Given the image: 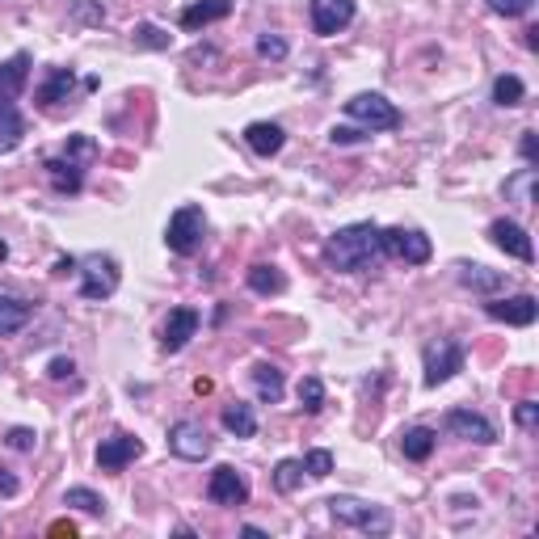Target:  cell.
<instances>
[{
	"mask_svg": "<svg viewBox=\"0 0 539 539\" xmlns=\"http://www.w3.org/2000/svg\"><path fill=\"white\" fill-rule=\"evenodd\" d=\"M384 249H379V228L375 224H350V228H337L329 241H325V266L337 274H363L371 270Z\"/></svg>",
	"mask_w": 539,
	"mask_h": 539,
	"instance_id": "cell-1",
	"label": "cell"
},
{
	"mask_svg": "<svg viewBox=\"0 0 539 539\" xmlns=\"http://www.w3.org/2000/svg\"><path fill=\"white\" fill-rule=\"evenodd\" d=\"M203 241H207V215H203V207H177L173 219H169V228H165L169 253L194 257L198 249H203Z\"/></svg>",
	"mask_w": 539,
	"mask_h": 539,
	"instance_id": "cell-2",
	"label": "cell"
},
{
	"mask_svg": "<svg viewBox=\"0 0 539 539\" xmlns=\"http://www.w3.org/2000/svg\"><path fill=\"white\" fill-rule=\"evenodd\" d=\"M325 506H329V514L337 518V523L358 527L367 535H388L392 531V514L384 506H375V502H358V497H329Z\"/></svg>",
	"mask_w": 539,
	"mask_h": 539,
	"instance_id": "cell-3",
	"label": "cell"
},
{
	"mask_svg": "<svg viewBox=\"0 0 539 539\" xmlns=\"http://www.w3.org/2000/svg\"><path fill=\"white\" fill-rule=\"evenodd\" d=\"M379 249H384V257H396V262L409 266H426L434 257L430 236L417 228H379Z\"/></svg>",
	"mask_w": 539,
	"mask_h": 539,
	"instance_id": "cell-4",
	"label": "cell"
},
{
	"mask_svg": "<svg viewBox=\"0 0 539 539\" xmlns=\"http://www.w3.org/2000/svg\"><path fill=\"white\" fill-rule=\"evenodd\" d=\"M346 114L367 131H396L401 127V110H396L384 93H354L346 102Z\"/></svg>",
	"mask_w": 539,
	"mask_h": 539,
	"instance_id": "cell-5",
	"label": "cell"
},
{
	"mask_svg": "<svg viewBox=\"0 0 539 539\" xmlns=\"http://www.w3.org/2000/svg\"><path fill=\"white\" fill-rule=\"evenodd\" d=\"M76 270H81V295L85 299H110L118 291V262L110 253L76 257Z\"/></svg>",
	"mask_w": 539,
	"mask_h": 539,
	"instance_id": "cell-6",
	"label": "cell"
},
{
	"mask_svg": "<svg viewBox=\"0 0 539 539\" xmlns=\"http://www.w3.org/2000/svg\"><path fill=\"white\" fill-rule=\"evenodd\" d=\"M422 358H426V388L447 384V379H455L459 371H464V346L451 342V337H438V342H430Z\"/></svg>",
	"mask_w": 539,
	"mask_h": 539,
	"instance_id": "cell-7",
	"label": "cell"
},
{
	"mask_svg": "<svg viewBox=\"0 0 539 539\" xmlns=\"http://www.w3.org/2000/svg\"><path fill=\"white\" fill-rule=\"evenodd\" d=\"M169 451L177 459H186V464H198V459L211 455V434L203 422H190V417H182V422L169 426Z\"/></svg>",
	"mask_w": 539,
	"mask_h": 539,
	"instance_id": "cell-8",
	"label": "cell"
},
{
	"mask_svg": "<svg viewBox=\"0 0 539 539\" xmlns=\"http://www.w3.org/2000/svg\"><path fill=\"white\" fill-rule=\"evenodd\" d=\"M207 497L215 506H245L249 502V481H245V472L241 468H232V464H219L211 472V481H207Z\"/></svg>",
	"mask_w": 539,
	"mask_h": 539,
	"instance_id": "cell-9",
	"label": "cell"
},
{
	"mask_svg": "<svg viewBox=\"0 0 539 539\" xmlns=\"http://www.w3.org/2000/svg\"><path fill=\"white\" fill-rule=\"evenodd\" d=\"M443 426H447V434L464 438V443H476V447H489V443H497V430H493V422H489V417H481V413H472V409H447Z\"/></svg>",
	"mask_w": 539,
	"mask_h": 539,
	"instance_id": "cell-10",
	"label": "cell"
},
{
	"mask_svg": "<svg viewBox=\"0 0 539 539\" xmlns=\"http://www.w3.org/2000/svg\"><path fill=\"white\" fill-rule=\"evenodd\" d=\"M308 17H312L316 34L333 38L354 22V0H308Z\"/></svg>",
	"mask_w": 539,
	"mask_h": 539,
	"instance_id": "cell-11",
	"label": "cell"
},
{
	"mask_svg": "<svg viewBox=\"0 0 539 539\" xmlns=\"http://www.w3.org/2000/svg\"><path fill=\"white\" fill-rule=\"evenodd\" d=\"M485 312L493 316V321H502V325L527 329V325H535V316H539V299H535V295H506V299H489Z\"/></svg>",
	"mask_w": 539,
	"mask_h": 539,
	"instance_id": "cell-12",
	"label": "cell"
},
{
	"mask_svg": "<svg viewBox=\"0 0 539 539\" xmlns=\"http://www.w3.org/2000/svg\"><path fill=\"white\" fill-rule=\"evenodd\" d=\"M144 455V443H139L135 434H110L102 438V447H97V468L102 472H123L127 464Z\"/></svg>",
	"mask_w": 539,
	"mask_h": 539,
	"instance_id": "cell-13",
	"label": "cell"
},
{
	"mask_svg": "<svg viewBox=\"0 0 539 539\" xmlns=\"http://www.w3.org/2000/svg\"><path fill=\"white\" fill-rule=\"evenodd\" d=\"M489 236H493V245L502 253L518 257V262H535V245H531V236H527L523 224H514V219H493Z\"/></svg>",
	"mask_w": 539,
	"mask_h": 539,
	"instance_id": "cell-14",
	"label": "cell"
},
{
	"mask_svg": "<svg viewBox=\"0 0 539 539\" xmlns=\"http://www.w3.org/2000/svg\"><path fill=\"white\" fill-rule=\"evenodd\" d=\"M43 169H47V182H51L55 194H81V186H85V165L68 161V156H47Z\"/></svg>",
	"mask_w": 539,
	"mask_h": 539,
	"instance_id": "cell-15",
	"label": "cell"
},
{
	"mask_svg": "<svg viewBox=\"0 0 539 539\" xmlns=\"http://www.w3.org/2000/svg\"><path fill=\"white\" fill-rule=\"evenodd\" d=\"M198 333V312L194 308H173L169 312V321H165V337H161V346L169 350V354H177V350H186L190 346V337Z\"/></svg>",
	"mask_w": 539,
	"mask_h": 539,
	"instance_id": "cell-16",
	"label": "cell"
},
{
	"mask_svg": "<svg viewBox=\"0 0 539 539\" xmlns=\"http://www.w3.org/2000/svg\"><path fill=\"white\" fill-rule=\"evenodd\" d=\"M26 139V118L13 106V97H0V156H9Z\"/></svg>",
	"mask_w": 539,
	"mask_h": 539,
	"instance_id": "cell-17",
	"label": "cell"
},
{
	"mask_svg": "<svg viewBox=\"0 0 539 539\" xmlns=\"http://www.w3.org/2000/svg\"><path fill=\"white\" fill-rule=\"evenodd\" d=\"M72 89H76V72L72 68H55L47 81L34 89V102L38 106H59V102H68L72 97Z\"/></svg>",
	"mask_w": 539,
	"mask_h": 539,
	"instance_id": "cell-18",
	"label": "cell"
},
{
	"mask_svg": "<svg viewBox=\"0 0 539 539\" xmlns=\"http://www.w3.org/2000/svg\"><path fill=\"white\" fill-rule=\"evenodd\" d=\"M245 144L257 152V156H278L287 144V131L278 123H249L245 127Z\"/></svg>",
	"mask_w": 539,
	"mask_h": 539,
	"instance_id": "cell-19",
	"label": "cell"
},
{
	"mask_svg": "<svg viewBox=\"0 0 539 539\" xmlns=\"http://www.w3.org/2000/svg\"><path fill=\"white\" fill-rule=\"evenodd\" d=\"M30 316H34V304H26L22 295L0 291V337H9V333H17V329H26V325H30Z\"/></svg>",
	"mask_w": 539,
	"mask_h": 539,
	"instance_id": "cell-20",
	"label": "cell"
},
{
	"mask_svg": "<svg viewBox=\"0 0 539 539\" xmlns=\"http://www.w3.org/2000/svg\"><path fill=\"white\" fill-rule=\"evenodd\" d=\"M459 283H464L468 291L476 295H497V291H506V274L502 270H489V266H459Z\"/></svg>",
	"mask_w": 539,
	"mask_h": 539,
	"instance_id": "cell-21",
	"label": "cell"
},
{
	"mask_svg": "<svg viewBox=\"0 0 539 539\" xmlns=\"http://www.w3.org/2000/svg\"><path fill=\"white\" fill-rule=\"evenodd\" d=\"M228 13H232V0H198V5L182 9V26L186 30H203L211 22H224Z\"/></svg>",
	"mask_w": 539,
	"mask_h": 539,
	"instance_id": "cell-22",
	"label": "cell"
},
{
	"mask_svg": "<svg viewBox=\"0 0 539 539\" xmlns=\"http://www.w3.org/2000/svg\"><path fill=\"white\" fill-rule=\"evenodd\" d=\"M26 81H30V55L17 51L13 59L0 64V97H17L26 89Z\"/></svg>",
	"mask_w": 539,
	"mask_h": 539,
	"instance_id": "cell-23",
	"label": "cell"
},
{
	"mask_svg": "<svg viewBox=\"0 0 539 539\" xmlns=\"http://www.w3.org/2000/svg\"><path fill=\"white\" fill-rule=\"evenodd\" d=\"M434 447H438V434H434L430 426H409V430L401 434V451H405V459H413V464L430 459Z\"/></svg>",
	"mask_w": 539,
	"mask_h": 539,
	"instance_id": "cell-24",
	"label": "cell"
},
{
	"mask_svg": "<svg viewBox=\"0 0 539 539\" xmlns=\"http://www.w3.org/2000/svg\"><path fill=\"white\" fill-rule=\"evenodd\" d=\"M253 388H257V396H262L266 405H278V401H283V392H287L283 371L270 367V363H257L253 367Z\"/></svg>",
	"mask_w": 539,
	"mask_h": 539,
	"instance_id": "cell-25",
	"label": "cell"
},
{
	"mask_svg": "<svg viewBox=\"0 0 539 539\" xmlns=\"http://www.w3.org/2000/svg\"><path fill=\"white\" fill-rule=\"evenodd\" d=\"M245 283H249V291H257V295H283L287 291V274L278 270V266H249V274H245Z\"/></svg>",
	"mask_w": 539,
	"mask_h": 539,
	"instance_id": "cell-26",
	"label": "cell"
},
{
	"mask_svg": "<svg viewBox=\"0 0 539 539\" xmlns=\"http://www.w3.org/2000/svg\"><path fill=\"white\" fill-rule=\"evenodd\" d=\"M224 430L236 434V438H253V434H257V413H253V405H245V401L224 405Z\"/></svg>",
	"mask_w": 539,
	"mask_h": 539,
	"instance_id": "cell-27",
	"label": "cell"
},
{
	"mask_svg": "<svg viewBox=\"0 0 539 539\" xmlns=\"http://www.w3.org/2000/svg\"><path fill=\"white\" fill-rule=\"evenodd\" d=\"M523 97H527V85L518 81L514 72H506V76H497V81H493V102L502 106V110H514V106H523Z\"/></svg>",
	"mask_w": 539,
	"mask_h": 539,
	"instance_id": "cell-28",
	"label": "cell"
},
{
	"mask_svg": "<svg viewBox=\"0 0 539 539\" xmlns=\"http://www.w3.org/2000/svg\"><path fill=\"white\" fill-rule=\"evenodd\" d=\"M299 485H304V459H278L274 464V489L295 493Z\"/></svg>",
	"mask_w": 539,
	"mask_h": 539,
	"instance_id": "cell-29",
	"label": "cell"
},
{
	"mask_svg": "<svg viewBox=\"0 0 539 539\" xmlns=\"http://www.w3.org/2000/svg\"><path fill=\"white\" fill-rule=\"evenodd\" d=\"M64 506H76L81 514H106V502H102V493H93L85 485H76L64 493Z\"/></svg>",
	"mask_w": 539,
	"mask_h": 539,
	"instance_id": "cell-30",
	"label": "cell"
},
{
	"mask_svg": "<svg viewBox=\"0 0 539 539\" xmlns=\"http://www.w3.org/2000/svg\"><path fill=\"white\" fill-rule=\"evenodd\" d=\"M299 405H304L308 413H321L325 409V384H321V379H316V375H304V379H299Z\"/></svg>",
	"mask_w": 539,
	"mask_h": 539,
	"instance_id": "cell-31",
	"label": "cell"
},
{
	"mask_svg": "<svg viewBox=\"0 0 539 539\" xmlns=\"http://www.w3.org/2000/svg\"><path fill=\"white\" fill-rule=\"evenodd\" d=\"M531 186H535V169H523L518 177H510V182H506V198H514L518 207H531V203H535Z\"/></svg>",
	"mask_w": 539,
	"mask_h": 539,
	"instance_id": "cell-32",
	"label": "cell"
},
{
	"mask_svg": "<svg viewBox=\"0 0 539 539\" xmlns=\"http://www.w3.org/2000/svg\"><path fill=\"white\" fill-rule=\"evenodd\" d=\"M64 156H68V161H76V165L97 161V139H93V135H72L68 148H64Z\"/></svg>",
	"mask_w": 539,
	"mask_h": 539,
	"instance_id": "cell-33",
	"label": "cell"
},
{
	"mask_svg": "<svg viewBox=\"0 0 539 539\" xmlns=\"http://www.w3.org/2000/svg\"><path fill=\"white\" fill-rule=\"evenodd\" d=\"M131 34H135V47H148V51H169V43H173V38H169L161 26H148V22L135 26Z\"/></svg>",
	"mask_w": 539,
	"mask_h": 539,
	"instance_id": "cell-34",
	"label": "cell"
},
{
	"mask_svg": "<svg viewBox=\"0 0 539 539\" xmlns=\"http://www.w3.org/2000/svg\"><path fill=\"white\" fill-rule=\"evenodd\" d=\"M304 472L312 476V481H325V476L333 472V455L321 447V451H308L304 455Z\"/></svg>",
	"mask_w": 539,
	"mask_h": 539,
	"instance_id": "cell-35",
	"label": "cell"
},
{
	"mask_svg": "<svg viewBox=\"0 0 539 539\" xmlns=\"http://www.w3.org/2000/svg\"><path fill=\"white\" fill-rule=\"evenodd\" d=\"M257 55L262 59H287V38H278V34H257Z\"/></svg>",
	"mask_w": 539,
	"mask_h": 539,
	"instance_id": "cell-36",
	"label": "cell"
},
{
	"mask_svg": "<svg viewBox=\"0 0 539 539\" xmlns=\"http://www.w3.org/2000/svg\"><path fill=\"white\" fill-rule=\"evenodd\" d=\"M489 9L497 17H523V13L535 9V0H489Z\"/></svg>",
	"mask_w": 539,
	"mask_h": 539,
	"instance_id": "cell-37",
	"label": "cell"
},
{
	"mask_svg": "<svg viewBox=\"0 0 539 539\" xmlns=\"http://www.w3.org/2000/svg\"><path fill=\"white\" fill-rule=\"evenodd\" d=\"M514 422L523 426V430H535L539 426V405L535 401H518L514 405Z\"/></svg>",
	"mask_w": 539,
	"mask_h": 539,
	"instance_id": "cell-38",
	"label": "cell"
},
{
	"mask_svg": "<svg viewBox=\"0 0 539 539\" xmlns=\"http://www.w3.org/2000/svg\"><path fill=\"white\" fill-rule=\"evenodd\" d=\"M329 139L333 144H363V139H371V131L367 127H333Z\"/></svg>",
	"mask_w": 539,
	"mask_h": 539,
	"instance_id": "cell-39",
	"label": "cell"
},
{
	"mask_svg": "<svg viewBox=\"0 0 539 539\" xmlns=\"http://www.w3.org/2000/svg\"><path fill=\"white\" fill-rule=\"evenodd\" d=\"M5 443H9L13 451H34L38 434H34V430H26V426H13V430H9V438H5Z\"/></svg>",
	"mask_w": 539,
	"mask_h": 539,
	"instance_id": "cell-40",
	"label": "cell"
},
{
	"mask_svg": "<svg viewBox=\"0 0 539 539\" xmlns=\"http://www.w3.org/2000/svg\"><path fill=\"white\" fill-rule=\"evenodd\" d=\"M72 371H76L72 358H51V367H47V375L55 379V384H64V379H72Z\"/></svg>",
	"mask_w": 539,
	"mask_h": 539,
	"instance_id": "cell-41",
	"label": "cell"
},
{
	"mask_svg": "<svg viewBox=\"0 0 539 539\" xmlns=\"http://www.w3.org/2000/svg\"><path fill=\"white\" fill-rule=\"evenodd\" d=\"M17 489H22V485H17V476L9 468H0V497H13Z\"/></svg>",
	"mask_w": 539,
	"mask_h": 539,
	"instance_id": "cell-42",
	"label": "cell"
},
{
	"mask_svg": "<svg viewBox=\"0 0 539 539\" xmlns=\"http://www.w3.org/2000/svg\"><path fill=\"white\" fill-rule=\"evenodd\" d=\"M518 148H523L527 165H535V131H523V144H518Z\"/></svg>",
	"mask_w": 539,
	"mask_h": 539,
	"instance_id": "cell-43",
	"label": "cell"
},
{
	"mask_svg": "<svg viewBox=\"0 0 539 539\" xmlns=\"http://www.w3.org/2000/svg\"><path fill=\"white\" fill-rule=\"evenodd\" d=\"M76 17H85V22H102L106 9H89V5H76Z\"/></svg>",
	"mask_w": 539,
	"mask_h": 539,
	"instance_id": "cell-44",
	"label": "cell"
},
{
	"mask_svg": "<svg viewBox=\"0 0 539 539\" xmlns=\"http://www.w3.org/2000/svg\"><path fill=\"white\" fill-rule=\"evenodd\" d=\"M51 535H76V527H72V523H64V518H59V523H51Z\"/></svg>",
	"mask_w": 539,
	"mask_h": 539,
	"instance_id": "cell-45",
	"label": "cell"
}]
</instances>
